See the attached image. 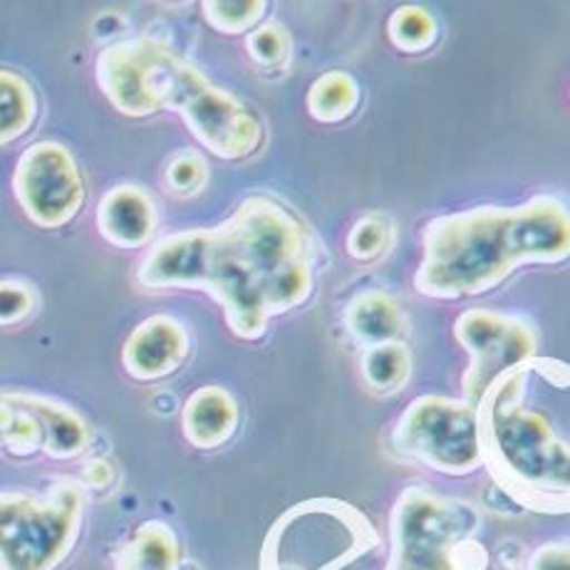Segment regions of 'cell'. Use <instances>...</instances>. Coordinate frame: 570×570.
I'll return each instance as SVG.
<instances>
[{
    "mask_svg": "<svg viewBox=\"0 0 570 570\" xmlns=\"http://www.w3.org/2000/svg\"><path fill=\"white\" fill-rule=\"evenodd\" d=\"M137 281L151 291L212 295L236 337L258 340L273 317L311 298V240L283 204L254 196L224 224L159 240L141 261Z\"/></svg>",
    "mask_w": 570,
    "mask_h": 570,
    "instance_id": "obj_1",
    "label": "cell"
},
{
    "mask_svg": "<svg viewBox=\"0 0 570 570\" xmlns=\"http://www.w3.org/2000/svg\"><path fill=\"white\" fill-rule=\"evenodd\" d=\"M422 244L416 291L456 301L493 291L529 263L566 261L570 222L561 202L535 196L521 206H476L434 218Z\"/></svg>",
    "mask_w": 570,
    "mask_h": 570,
    "instance_id": "obj_2",
    "label": "cell"
},
{
    "mask_svg": "<svg viewBox=\"0 0 570 570\" xmlns=\"http://www.w3.org/2000/svg\"><path fill=\"white\" fill-rule=\"evenodd\" d=\"M97 82L122 115L177 112L191 135L222 159H246L263 141L256 112L159 40H125L102 50Z\"/></svg>",
    "mask_w": 570,
    "mask_h": 570,
    "instance_id": "obj_3",
    "label": "cell"
},
{
    "mask_svg": "<svg viewBox=\"0 0 570 570\" xmlns=\"http://www.w3.org/2000/svg\"><path fill=\"white\" fill-rule=\"evenodd\" d=\"M533 360L507 372L476 404L481 459L529 491L568 489V446L553 434L541 412L523 404Z\"/></svg>",
    "mask_w": 570,
    "mask_h": 570,
    "instance_id": "obj_4",
    "label": "cell"
},
{
    "mask_svg": "<svg viewBox=\"0 0 570 570\" xmlns=\"http://www.w3.org/2000/svg\"><path fill=\"white\" fill-rule=\"evenodd\" d=\"M82 497L70 484L50 497L0 493V570H50L70 551Z\"/></svg>",
    "mask_w": 570,
    "mask_h": 570,
    "instance_id": "obj_5",
    "label": "cell"
},
{
    "mask_svg": "<svg viewBox=\"0 0 570 570\" xmlns=\"http://www.w3.org/2000/svg\"><path fill=\"white\" fill-rule=\"evenodd\" d=\"M394 444L446 474H469L481 464L476 407L436 394L416 397L400 416Z\"/></svg>",
    "mask_w": 570,
    "mask_h": 570,
    "instance_id": "obj_6",
    "label": "cell"
},
{
    "mask_svg": "<svg viewBox=\"0 0 570 570\" xmlns=\"http://www.w3.org/2000/svg\"><path fill=\"white\" fill-rule=\"evenodd\" d=\"M454 335L471 355L462 382L464 402L474 407L499 377L535 360L539 347V333L523 317L476 308L456 317Z\"/></svg>",
    "mask_w": 570,
    "mask_h": 570,
    "instance_id": "obj_7",
    "label": "cell"
},
{
    "mask_svg": "<svg viewBox=\"0 0 570 570\" xmlns=\"http://www.w3.org/2000/svg\"><path fill=\"white\" fill-rule=\"evenodd\" d=\"M13 189L30 222L42 228L70 224L85 204L82 174L58 141H38L20 155Z\"/></svg>",
    "mask_w": 570,
    "mask_h": 570,
    "instance_id": "obj_8",
    "label": "cell"
},
{
    "mask_svg": "<svg viewBox=\"0 0 570 570\" xmlns=\"http://www.w3.org/2000/svg\"><path fill=\"white\" fill-rule=\"evenodd\" d=\"M189 333L171 315H151L129 333L122 363L131 377L155 382L177 372L189 357Z\"/></svg>",
    "mask_w": 570,
    "mask_h": 570,
    "instance_id": "obj_9",
    "label": "cell"
},
{
    "mask_svg": "<svg viewBox=\"0 0 570 570\" xmlns=\"http://www.w3.org/2000/svg\"><path fill=\"white\" fill-rule=\"evenodd\" d=\"M97 228L117 248H139L155 236L157 208L139 186H117L107 191L97 208Z\"/></svg>",
    "mask_w": 570,
    "mask_h": 570,
    "instance_id": "obj_10",
    "label": "cell"
},
{
    "mask_svg": "<svg viewBox=\"0 0 570 570\" xmlns=\"http://www.w3.org/2000/svg\"><path fill=\"white\" fill-rule=\"evenodd\" d=\"M184 434L194 446L214 449L228 442L238 426V404L224 387L196 390L181 414Z\"/></svg>",
    "mask_w": 570,
    "mask_h": 570,
    "instance_id": "obj_11",
    "label": "cell"
},
{
    "mask_svg": "<svg viewBox=\"0 0 570 570\" xmlns=\"http://www.w3.org/2000/svg\"><path fill=\"white\" fill-rule=\"evenodd\" d=\"M0 446L13 454L46 449V397L0 394Z\"/></svg>",
    "mask_w": 570,
    "mask_h": 570,
    "instance_id": "obj_12",
    "label": "cell"
},
{
    "mask_svg": "<svg viewBox=\"0 0 570 570\" xmlns=\"http://www.w3.org/2000/svg\"><path fill=\"white\" fill-rule=\"evenodd\" d=\"M345 325L360 343L377 345L394 340L402 331V311L394 298L387 293L367 291L360 293L357 298L347 305Z\"/></svg>",
    "mask_w": 570,
    "mask_h": 570,
    "instance_id": "obj_13",
    "label": "cell"
},
{
    "mask_svg": "<svg viewBox=\"0 0 570 570\" xmlns=\"http://www.w3.org/2000/svg\"><path fill=\"white\" fill-rule=\"evenodd\" d=\"M305 105H308V112L317 122H345L360 105V87L347 72H325L311 85Z\"/></svg>",
    "mask_w": 570,
    "mask_h": 570,
    "instance_id": "obj_14",
    "label": "cell"
},
{
    "mask_svg": "<svg viewBox=\"0 0 570 570\" xmlns=\"http://www.w3.org/2000/svg\"><path fill=\"white\" fill-rule=\"evenodd\" d=\"M38 117V97L18 72L0 70V147L26 135Z\"/></svg>",
    "mask_w": 570,
    "mask_h": 570,
    "instance_id": "obj_15",
    "label": "cell"
},
{
    "mask_svg": "<svg viewBox=\"0 0 570 570\" xmlns=\"http://www.w3.org/2000/svg\"><path fill=\"white\" fill-rule=\"evenodd\" d=\"M360 370H363V380L370 390L382 394L397 392L410 377V350L407 345L397 343V340L367 345L363 360H360Z\"/></svg>",
    "mask_w": 570,
    "mask_h": 570,
    "instance_id": "obj_16",
    "label": "cell"
},
{
    "mask_svg": "<svg viewBox=\"0 0 570 570\" xmlns=\"http://www.w3.org/2000/svg\"><path fill=\"white\" fill-rule=\"evenodd\" d=\"M174 563L177 546L169 529L157 523L145 525L125 553V570H174Z\"/></svg>",
    "mask_w": 570,
    "mask_h": 570,
    "instance_id": "obj_17",
    "label": "cell"
},
{
    "mask_svg": "<svg viewBox=\"0 0 570 570\" xmlns=\"http://www.w3.org/2000/svg\"><path fill=\"white\" fill-rule=\"evenodd\" d=\"M387 36L392 46L402 52H422L434 46L440 28H436L430 10L420 6H404L392 13Z\"/></svg>",
    "mask_w": 570,
    "mask_h": 570,
    "instance_id": "obj_18",
    "label": "cell"
},
{
    "mask_svg": "<svg viewBox=\"0 0 570 570\" xmlns=\"http://www.w3.org/2000/svg\"><path fill=\"white\" fill-rule=\"evenodd\" d=\"M263 13H266V3L263 0H238V3H226V0H214V3H204V18L206 23L218 32H246L261 23Z\"/></svg>",
    "mask_w": 570,
    "mask_h": 570,
    "instance_id": "obj_19",
    "label": "cell"
},
{
    "mask_svg": "<svg viewBox=\"0 0 570 570\" xmlns=\"http://www.w3.org/2000/svg\"><path fill=\"white\" fill-rule=\"evenodd\" d=\"M392 238V226L385 216L370 214L353 226L347 236V254L355 261H375L385 254Z\"/></svg>",
    "mask_w": 570,
    "mask_h": 570,
    "instance_id": "obj_20",
    "label": "cell"
},
{
    "mask_svg": "<svg viewBox=\"0 0 570 570\" xmlns=\"http://www.w3.org/2000/svg\"><path fill=\"white\" fill-rule=\"evenodd\" d=\"M248 52L261 68L278 70L288 62L291 38L281 26H261L248 36Z\"/></svg>",
    "mask_w": 570,
    "mask_h": 570,
    "instance_id": "obj_21",
    "label": "cell"
},
{
    "mask_svg": "<svg viewBox=\"0 0 570 570\" xmlns=\"http://www.w3.org/2000/svg\"><path fill=\"white\" fill-rule=\"evenodd\" d=\"M208 177L206 161L196 151H181L179 157H174L167 167V184L174 194L189 196L199 191Z\"/></svg>",
    "mask_w": 570,
    "mask_h": 570,
    "instance_id": "obj_22",
    "label": "cell"
},
{
    "mask_svg": "<svg viewBox=\"0 0 570 570\" xmlns=\"http://www.w3.org/2000/svg\"><path fill=\"white\" fill-rule=\"evenodd\" d=\"M36 308V295L26 283L0 281V325H18Z\"/></svg>",
    "mask_w": 570,
    "mask_h": 570,
    "instance_id": "obj_23",
    "label": "cell"
},
{
    "mask_svg": "<svg viewBox=\"0 0 570 570\" xmlns=\"http://www.w3.org/2000/svg\"><path fill=\"white\" fill-rule=\"evenodd\" d=\"M85 479L92 487H107L109 479H112V469L107 466V462H90V466L85 469Z\"/></svg>",
    "mask_w": 570,
    "mask_h": 570,
    "instance_id": "obj_24",
    "label": "cell"
}]
</instances>
